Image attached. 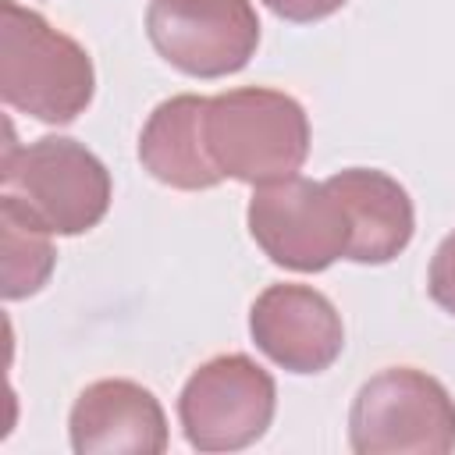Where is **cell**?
I'll use <instances>...</instances> for the list:
<instances>
[{"instance_id":"obj_10","label":"cell","mask_w":455,"mask_h":455,"mask_svg":"<svg viewBox=\"0 0 455 455\" xmlns=\"http://www.w3.org/2000/svg\"><path fill=\"white\" fill-rule=\"evenodd\" d=\"M334 196L341 199L348 224H352V242L345 259L380 267L391 263L416 231V210L405 192L391 174L377 167H345L327 178Z\"/></svg>"},{"instance_id":"obj_7","label":"cell","mask_w":455,"mask_h":455,"mask_svg":"<svg viewBox=\"0 0 455 455\" xmlns=\"http://www.w3.org/2000/svg\"><path fill=\"white\" fill-rule=\"evenodd\" d=\"M146 36L181 75L224 78L252 60L259 18L252 0H149Z\"/></svg>"},{"instance_id":"obj_1","label":"cell","mask_w":455,"mask_h":455,"mask_svg":"<svg viewBox=\"0 0 455 455\" xmlns=\"http://www.w3.org/2000/svg\"><path fill=\"white\" fill-rule=\"evenodd\" d=\"M96 92L92 57L78 39L53 28L39 11L0 0V96L43 121L71 124Z\"/></svg>"},{"instance_id":"obj_11","label":"cell","mask_w":455,"mask_h":455,"mask_svg":"<svg viewBox=\"0 0 455 455\" xmlns=\"http://www.w3.org/2000/svg\"><path fill=\"white\" fill-rule=\"evenodd\" d=\"M203 110H206V96L178 92L156 103L153 114L146 117L139 135V160L160 185L181 192H203L224 181L203 142Z\"/></svg>"},{"instance_id":"obj_8","label":"cell","mask_w":455,"mask_h":455,"mask_svg":"<svg viewBox=\"0 0 455 455\" xmlns=\"http://www.w3.org/2000/svg\"><path fill=\"white\" fill-rule=\"evenodd\" d=\"M256 348L288 373H323L345 348L334 302L309 284H270L249 309Z\"/></svg>"},{"instance_id":"obj_6","label":"cell","mask_w":455,"mask_h":455,"mask_svg":"<svg viewBox=\"0 0 455 455\" xmlns=\"http://www.w3.org/2000/svg\"><path fill=\"white\" fill-rule=\"evenodd\" d=\"M277 409L274 377L245 352L206 359L178 395V419L196 451H242L256 444Z\"/></svg>"},{"instance_id":"obj_5","label":"cell","mask_w":455,"mask_h":455,"mask_svg":"<svg viewBox=\"0 0 455 455\" xmlns=\"http://www.w3.org/2000/svg\"><path fill=\"white\" fill-rule=\"evenodd\" d=\"M245 224L270 263L295 274L327 270L352 242V224L334 188L299 174L256 185Z\"/></svg>"},{"instance_id":"obj_12","label":"cell","mask_w":455,"mask_h":455,"mask_svg":"<svg viewBox=\"0 0 455 455\" xmlns=\"http://www.w3.org/2000/svg\"><path fill=\"white\" fill-rule=\"evenodd\" d=\"M0 256H4V299H28L36 295L57 263V249L50 231L11 196H0Z\"/></svg>"},{"instance_id":"obj_2","label":"cell","mask_w":455,"mask_h":455,"mask_svg":"<svg viewBox=\"0 0 455 455\" xmlns=\"http://www.w3.org/2000/svg\"><path fill=\"white\" fill-rule=\"evenodd\" d=\"M203 142L224 178L256 188L302 171L309 156V117L281 89L242 85L206 100Z\"/></svg>"},{"instance_id":"obj_4","label":"cell","mask_w":455,"mask_h":455,"mask_svg":"<svg viewBox=\"0 0 455 455\" xmlns=\"http://www.w3.org/2000/svg\"><path fill=\"white\" fill-rule=\"evenodd\" d=\"M348 448L355 455H448L455 448V398L427 370L387 366L352 398Z\"/></svg>"},{"instance_id":"obj_14","label":"cell","mask_w":455,"mask_h":455,"mask_svg":"<svg viewBox=\"0 0 455 455\" xmlns=\"http://www.w3.org/2000/svg\"><path fill=\"white\" fill-rule=\"evenodd\" d=\"M270 14L284 18V21H295V25H309V21H320V18H331L334 11H341L348 0H263Z\"/></svg>"},{"instance_id":"obj_9","label":"cell","mask_w":455,"mask_h":455,"mask_svg":"<svg viewBox=\"0 0 455 455\" xmlns=\"http://www.w3.org/2000/svg\"><path fill=\"white\" fill-rule=\"evenodd\" d=\"M78 455H160L167 451V416L160 398L124 377H107L78 391L68 416Z\"/></svg>"},{"instance_id":"obj_3","label":"cell","mask_w":455,"mask_h":455,"mask_svg":"<svg viewBox=\"0 0 455 455\" xmlns=\"http://www.w3.org/2000/svg\"><path fill=\"white\" fill-rule=\"evenodd\" d=\"M0 185L11 192L50 235H85L110 210L107 164L68 135H43L28 146L4 149Z\"/></svg>"},{"instance_id":"obj_13","label":"cell","mask_w":455,"mask_h":455,"mask_svg":"<svg viewBox=\"0 0 455 455\" xmlns=\"http://www.w3.org/2000/svg\"><path fill=\"white\" fill-rule=\"evenodd\" d=\"M427 291L430 299L455 316V231L441 238V245L430 256V270H427Z\"/></svg>"}]
</instances>
